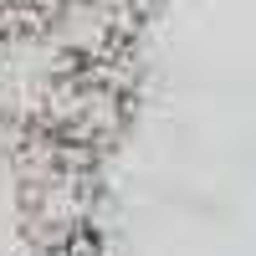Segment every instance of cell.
<instances>
[{"instance_id":"cell-1","label":"cell","mask_w":256,"mask_h":256,"mask_svg":"<svg viewBox=\"0 0 256 256\" xmlns=\"http://www.w3.org/2000/svg\"><path fill=\"white\" fill-rule=\"evenodd\" d=\"M113 67L72 46L56 6H0V128L41 134L46 123H82L92 102L118 92Z\"/></svg>"},{"instance_id":"cell-2","label":"cell","mask_w":256,"mask_h":256,"mask_svg":"<svg viewBox=\"0 0 256 256\" xmlns=\"http://www.w3.org/2000/svg\"><path fill=\"white\" fill-rule=\"evenodd\" d=\"M41 256H108V246H102L92 230L82 226V230H67V236L41 241Z\"/></svg>"},{"instance_id":"cell-3","label":"cell","mask_w":256,"mask_h":256,"mask_svg":"<svg viewBox=\"0 0 256 256\" xmlns=\"http://www.w3.org/2000/svg\"><path fill=\"white\" fill-rule=\"evenodd\" d=\"M123 6H134V10H138V16H144V10H148V6H154V0H123Z\"/></svg>"}]
</instances>
